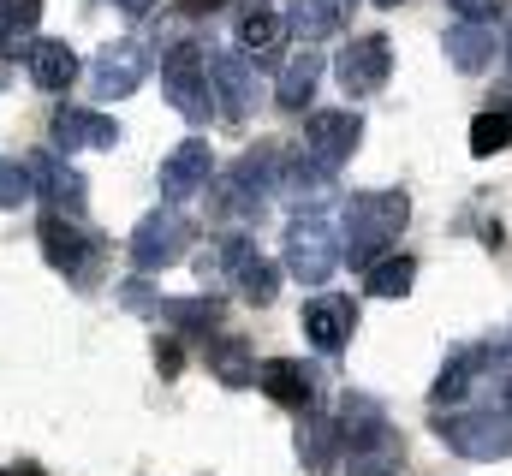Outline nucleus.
<instances>
[{"mask_svg":"<svg viewBox=\"0 0 512 476\" xmlns=\"http://www.w3.org/2000/svg\"><path fill=\"white\" fill-rule=\"evenodd\" d=\"M376 6H399V0H376Z\"/></svg>","mask_w":512,"mask_h":476,"instance_id":"obj_42","label":"nucleus"},{"mask_svg":"<svg viewBox=\"0 0 512 476\" xmlns=\"http://www.w3.org/2000/svg\"><path fill=\"white\" fill-rule=\"evenodd\" d=\"M298 328H304V340L322 357H340L346 340H352V328H358V304L352 298H310L304 316H298Z\"/></svg>","mask_w":512,"mask_h":476,"instance_id":"obj_11","label":"nucleus"},{"mask_svg":"<svg viewBox=\"0 0 512 476\" xmlns=\"http://www.w3.org/2000/svg\"><path fill=\"white\" fill-rule=\"evenodd\" d=\"M340 447H346L340 417L304 411V423H298V459H304V476H328L334 465H340Z\"/></svg>","mask_w":512,"mask_h":476,"instance_id":"obj_17","label":"nucleus"},{"mask_svg":"<svg viewBox=\"0 0 512 476\" xmlns=\"http://www.w3.org/2000/svg\"><path fill=\"white\" fill-rule=\"evenodd\" d=\"M48 131H54V149H66V155L72 149H108V143H120V125L108 114H90V108H60Z\"/></svg>","mask_w":512,"mask_h":476,"instance_id":"obj_16","label":"nucleus"},{"mask_svg":"<svg viewBox=\"0 0 512 476\" xmlns=\"http://www.w3.org/2000/svg\"><path fill=\"white\" fill-rule=\"evenodd\" d=\"M483 399H489V411H507L512 417V357H489V369H483Z\"/></svg>","mask_w":512,"mask_h":476,"instance_id":"obj_33","label":"nucleus"},{"mask_svg":"<svg viewBox=\"0 0 512 476\" xmlns=\"http://www.w3.org/2000/svg\"><path fill=\"white\" fill-rule=\"evenodd\" d=\"M155 363H161V375H173V369H179V346L161 340V346H155Z\"/></svg>","mask_w":512,"mask_h":476,"instance_id":"obj_36","label":"nucleus"},{"mask_svg":"<svg viewBox=\"0 0 512 476\" xmlns=\"http://www.w3.org/2000/svg\"><path fill=\"white\" fill-rule=\"evenodd\" d=\"M340 435L352 441V453H358V447H382V441H393L387 423H382V405L364 399V393H346V399H340Z\"/></svg>","mask_w":512,"mask_h":476,"instance_id":"obj_23","label":"nucleus"},{"mask_svg":"<svg viewBox=\"0 0 512 476\" xmlns=\"http://www.w3.org/2000/svg\"><path fill=\"white\" fill-rule=\"evenodd\" d=\"M36 18H42V0H0V48L24 42L36 30Z\"/></svg>","mask_w":512,"mask_h":476,"instance_id":"obj_30","label":"nucleus"},{"mask_svg":"<svg viewBox=\"0 0 512 476\" xmlns=\"http://www.w3.org/2000/svg\"><path fill=\"white\" fill-rule=\"evenodd\" d=\"M459 18H471V24H495L501 12H507V0H447Z\"/></svg>","mask_w":512,"mask_h":476,"instance_id":"obj_35","label":"nucleus"},{"mask_svg":"<svg viewBox=\"0 0 512 476\" xmlns=\"http://www.w3.org/2000/svg\"><path fill=\"white\" fill-rule=\"evenodd\" d=\"M435 435L465 453V459H512V417L507 411H459V417H441Z\"/></svg>","mask_w":512,"mask_h":476,"instance_id":"obj_5","label":"nucleus"},{"mask_svg":"<svg viewBox=\"0 0 512 476\" xmlns=\"http://www.w3.org/2000/svg\"><path fill=\"white\" fill-rule=\"evenodd\" d=\"M346 476H399V447H393V441H382V447H358Z\"/></svg>","mask_w":512,"mask_h":476,"instance_id":"obj_34","label":"nucleus"},{"mask_svg":"<svg viewBox=\"0 0 512 476\" xmlns=\"http://www.w3.org/2000/svg\"><path fill=\"white\" fill-rule=\"evenodd\" d=\"M203 363H209V375L221 381V387H251L256 381V357L245 340H209V352H203Z\"/></svg>","mask_w":512,"mask_h":476,"instance_id":"obj_25","label":"nucleus"},{"mask_svg":"<svg viewBox=\"0 0 512 476\" xmlns=\"http://www.w3.org/2000/svg\"><path fill=\"white\" fill-rule=\"evenodd\" d=\"M256 387H262L274 405H286V411H310V405H316V369H304V363H292V357L262 363V369H256Z\"/></svg>","mask_w":512,"mask_h":476,"instance_id":"obj_15","label":"nucleus"},{"mask_svg":"<svg viewBox=\"0 0 512 476\" xmlns=\"http://www.w3.org/2000/svg\"><path fill=\"white\" fill-rule=\"evenodd\" d=\"M209 84H215V108L233 119V125H239V119H251L256 78H251V60H245V54H233V48H227V54H215V60H209Z\"/></svg>","mask_w":512,"mask_h":476,"instance_id":"obj_13","label":"nucleus"},{"mask_svg":"<svg viewBox=\"0 0 512 476\" xmlns=\"http://www.w3.org/2000/svg\"><path fill=\"white\" fill-rule=\"evenodd\" d=\"M411 280H417V262H411V256H382V262H370V298H405Z\"/></svg>","mask_w":512,"mask_h":476,"instance_id":"obj_28","label":"nucleus"},{"mask_svg":"<svg viewBox=\"0 0 512 476\" xmlns=\"http://www.w3.org/2000/svg\"><path fill=\"white\" fill-rule=\"evenodd\" d=\"M286 268H292V280L322 286L340 268V227L316 209H298L292 227H286Z\"/></svg>","mask_w":512,"mask_h":476,"instance_id":"obj_2","label":"nucleus"},{"mask_svg":"<svg viewBox=\"0 0 512 476\" xmlns=\"http://www.w3.org/2000/svg\"><path fill=\"white\" fill-rule=\"evenodd\" d=\"M42 256H48V268L54 274H66V280H84V268H90V233L78 227V215H60V209H48L42 215Z\"/></svg>","mask_w":512,"mask_h":476,"instance_id":"obj_9","label":"nucleus"},{"mask_svg":"<svg viewBox=\"0 0 512 476\" xmlns=\"http://www.w3.org/2000/svg\"><path fill=\"white\" fill-rule=\"evenodd\" d=\"M489 346H465V352L453 357V363H447V369H441V375H435V387H429V399H435V405H459V399H465V393H471V387H477V381H483V369H489Z\"/></svg>","mask_w":512,"mask_h":476,"instance_id":"obj_20","label":"nucleus"},{"mask_svg":"<svg viewBox=\"0 0 512 476\" xmlns=\"http://www.w3.org/2000/svg\"><path fill=\"white\" fill-rule=\"evenodd\" d=\"M209 173H215L209 143H203V137H185V143L161 161V197H167V203H185L191 191H203V185H209Z\"/></svg>","mask_w":512,"mask_h":476,"instance_id":"obj_14","label":"nucleus"},{"mask_svg":"<svg viewBox=\"0 0 512 476\" xmlns=\"http://www.w3.org/2000/svg\"><path fill=\"white\" fill-rule=\"evenodd\" d=\"M441 42H447V60H453L459 72H483V66L495 60V48H501L495 30H489V24H471V18H459Z\"/></svg>","mask_w":512,"mask_h":476,"instance_id":"obj_21","label":"nucleus"},{"mask_svg":"<svg viewBox=\"0 0 512 476\" xmlns=\"http://www.w3.org/2000/svg\"><path fill=\"white\" fill-rule=\"evenodd\" d=\"M30 78H36V90L66 96L72 78H78V54H72V42H30Z\"/></svg>","mask_w":512,"mask_h":476,"instance_id":"obj_19","label":"nucleus"},{"mask_svg":"<svg viewBox=\"0 0 512 476\" xmlns=\"http://www.w3.org/2000/svg\"><path fill=\"white\" fill-rule=\"evenodd\" d=\"M251 256H256L251 238H245V233H227L221 244H209V250L197 256V274H203V280H239V268H245Z\"/></svg>","mask_w":512,"mask_h":476,"instance_id":"obj_26","label":"nucleus"},{"mask_svg":"<svg viewBox=\"0 0 512 476\" xmlns=\"http://www.w3.org/2000/svg\"><path fill=\"white\" fill-rule=\"evenodd\" d=\"M274 292H280V268H274V262H262V256H251V262L239 268V298L262 310V304H274Z\"/></svg>","mask_w":512,"mask_h":476,"instance_id":"obj_29","label":"nucleus"},{"mask_svg":"<svg viewBox=\"0 0 512 476\" xmlns=\"http://www.w3.org/2000/svg\"><path fill=\"white\" fill-rule=\"evenodd\" d=\"M358 137H364V119H358V114H310V125H304V143H298V155H310L316 167L340 173V167L352 161Z\"/></svg>","mask_w":512,"mask_h":476,"instance_id":"obj_7","label":"nucleus"},{"mask_svg":"<svg viewBox=\"0 0 512 476\" xmlns=\"http://www.w3.org/2000/svg\"><path fill=\"white\" fill-rule=\"evenodd\" d=\"M280 36H286V18H280V12H268L262 0H256L251 12L239 18V54H245V60H256V66L280 54Z\"/></svg>","mask_w":512,"mask_h":476,"instance_id":"obj_24","label":"nucleus"},{"mask_svg":"<svg viewBox=\"0 0 512 476\" xmlns=\"http://www.w3.org/2000/svg\"><path fill=\"white\" fill-rule=\"evenodd\" d=\"M161 84H167V102L191 125H203L215 108V90H209V48L203 42H173L161 54Z\"/></svg>","mask_w":512,"mask_h":476,"instance_id":"obj_3","label":"nucleus"},{"mask_svg":"<svg viewBox=\"0 0 512 476\" xmlns=\"http://www.w3.org/2000/svg\"><path fill=\"white\" fill-rule=\"evenodd\" d=\"M143 72H149V48L137 42V36H120V42H102V54H96V66H90V78H96V96H131L137 84H143Z\"/></svg>","mask_w":512,"mask_h":476,"instance_id":"obj_10","label":"nucleus"},{"mask_svg":"<svg viewBox=\"0 0 512 476\" xmlns=\"http://www.w3.org/2000/svg\"><path fill=\"white\" fill-rule=\"evenodd\" d=\"M0 476H42V471H36V465L24 459V465H6V471H0Z\"/></svg>","mask_w":512,"mask_h":476,"instance_id":"obj_38","label":"nucleus"},{"mask_svg":"<svg viewBox=\"0 0 512 476\" xmlns=\"http://www.w3.org/2000/svg\"><path fill=\"white\" fill-rule=\"evenodd\" d=\"M30 179H36V197H48V209H60V215H84L90 191H84L78 167H66L54 149H36V155H30Z\"/></svg>","mask_w":512,"mask_h":476,"instance_id":"obj_12","label":"nucleus"},{"mask_svg":"<svg viewBox=\"0 0 512 476\" xmlns=\"http://www.w3.org/2000/svg\"><path fill=\"white\" fill-rule=\"evenodd\" d=\"M334 72H340V84H346L352 96H376V90L387 84V72H393V48H387V36H352V42L340 48Z\"/></svg>","mask_w":512,"mask_h":476,"instance_id":"obj_8","label":"nucleus"},{"mask_svg":"<svg viewBox=\"0 0 512 476\" xmlns=\"http://www.w3.org/2000/svg\"><path fill=\"white\" fill-rule=\"evenodd\" d=\"M268 185H274V149L239 155V167L215 185V215H227V221H256L262 203H268Z\"/></svg>","mask_w":512,"mask_h":476,"instance_id":"obj_4","label":"nucleus"},{"mask_svg":"<svg viewBox=\"0 0 512 476\" xmlns=\"http://www.w3.org/2000/svg\"><path fill=\"white\" fill-rule=\"evenodd\" d=\"M411 221V197L405 191H358L340 215V262L370 268L382 262V250H393V238Z\"/></svg>","mask_w":512,"mask_h":476,"instance_id":"obj_1","label":"nucleus"},{"mask_svg":"<svg viewBox=\"0 0 512 476\" xmlns=\"http://www.w3.org/2000/svg\"><path fill=\"white\" fill-rule=\"evenodd\" d=\"M316 84H322V54H316V42H304L292 60H286V72H280V90H274V102L280 108H304L310 96H316Z\"/></svg>","mask_w":512,"mask_h":476,"instance_id":"obj_22","label":"nucleus"},{"mask_svg":"<svg viewBox=\"0 0 512 476\" xmlns=\"http://www.w3.org/2000/svg\"><path fill=\"white\" fill-rule=\"evenodd\" d=\"M12 84V60H6V48H0V90Z\"/></svg>","mask_w":512,"mask_h":476,"instance_id":"obj_39","label":"nucleus"},{"mask_svg":"<svg viewBox=\"0 0 512 476\" xmlns=\"http://www.w3.org/2000/svg\"><path fill=\"white\" fill-rule=\"evenodd\" d=\"M155 316H161L167 328L203 334V328H215V322H221V298H167V304H155Z\"/></svg>","mask_w":512,"mask_h":476,"instance_id":"obj_27","label":"nucleus"},{"mask_svg":"<svg viewBox=\"0 0 512 476\" xmlns=\"http://www.w3.org/2000/svg\"><path fill=\"white\" fill-rule=\"evenodd\" d=\"M352 6H358V0H292L286 30H292L298 42H322V36H334V30L352 24Z\"/></svg>","mask_w":512,"mask_h":476,"instance_id":"obj_18","label":"nucleus"},{"mask_svg":"<svg viewBox=\"0 0 512 476\" xmlns=\"http://www.w3.org/2000/svg\"><path fill=\"white\" fill-rule=\"evenodd\" d=\"M30 197H36L30 161H12V155H0V209H24Z\"/></svg>","mask_w":512,"mask_h":476,"instance_id":"obj_31","label":"nucleus"},{"mask_svg":"<svg viewBox=\"0 0 512 476\" xmlns=\"http://www.w3.org/2000/svg\"><path fill=\"white\" fill-rule=\"evenodd\" d=\"M120 6H131V12H137V6H143V0H120Z\"/></svg>","mask_w":512,"mask_h":476,"instance_id":"obj_40","label":"nucleus"},{"mask_svg":"<svg viewBox=\"0 0 512 476\" xmlns=\"http://www.w3.org/2000/svg\"><path fill=\"white\" fill-rule=\"evenodd\" d=\"M185 250H191V221H185L179 209H155V215H143L137 233H131V268L155 274V268L179 262Z\"/></svg>","mask_w":512,"mask_h":476,"instance_id":"obj_6","label":"nucleus"},{"mask_svg":"<svg viewBox=\"0 0 512 476\" xmlns=\"http://www.w3.org/2000/svg\"><path fill=\"white\" fill-rule=\"evenodd\" d=\"M507 60H512V30H507Z\"/></svg>","mask_w":512,"mask_h":476,"instance_id":"obj_41","label":"nucleus"},{"mask_svg":"<svg viewBox=\"0 0 512 476\" xmlns=\"http://www.w3.org/2000/svg\"><path fill=\"white\" fill-rule=\"evenodd\" d=\"M512 143V114H477L471 119V155H495Z\"/></svg>","mask_w":512,"mask_h":476,"instance_id":"obj_32","label":"nucleus"},{"mask_svg":"<svg viewBox=\"0 0 512 476\" xmlns=\"http://www.w3.org/2000/svg\"><path fill=\"white\" fill-rule=\"evenodd\" d=\"M221 6H227V0H185V12H191V18H203V12H221Z\"/></svg>","mask_w":512,"mask_h":476,"instance_id":"obj_37","label":"nucleus"}]
</instances>
